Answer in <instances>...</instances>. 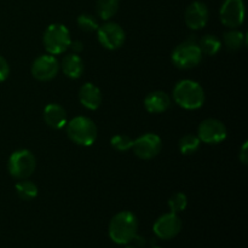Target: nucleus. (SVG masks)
<instances>
[{"instance_id": "obj_14", "label": "nucleus", "mask_w": 248, "mask_h": 248, "mask_svg": "<svg viewBox=\"0 0 248 248\" xmlns=\"http://www.w3.org/2000/svg\"><path fill=\"white\" fill-rule=\"evenodd\" d=\"M79 101L82 107L89 110H97L102 104V92L92 82H85L79 90Z\"/></svg>"}, {"instance_id": "obj_22", "label": "nucleus", "mask_w": 248, "mask_h": 248, "mask_svg": "<svg viewBox=\"0 0 248 248\" xmlns=\"http://www.w3.org/2000/svg\"><path fill=\"white\" fill-rule=\"evenodd\" d=\"M201 140L195 135H184L178 142V149L183 155H193L200 149Z\"/></svg>"}, {"instance_id": "obj_20", "label": "nucleus", "mask_w": 248, "mask_h": 248, "mask_svg": "<svg viewBox=\"0 0 248 248\" xmlns=\"http://www.w3.org/2000/svg\"><path fill=\"white\" fill-rule=\"evenodd\" d=\"M198 45L200 47L202 55L215 56L222 48V41L219 40V38L213 35V34H207V35H203L198 41Z\"/></svg>"}, {"instance_id": "obj_1", "label": "nucleus", "mask_w": 248, "mask_h": 248, "mask_svg": "<svg viewBox=\"0 0 248 248\" xmlns=\"http://www.w3.org/2000/svg\"><path fill=\"white\" fill-rule=\"evenodd\" d=\"M172 98L186 110L200 109L205 103V91L198 81L184 79L177 82L172 91Z\"/></svg>"}, {"instance_id": "obj_27", "label": "nucleus", "mask_w": 248, "mask_h": 248, "mask_svg": "<svg viewBox=\"0 0 248 248\" xmlns=\"http://www.w3.org/2000/svg\"><path fill=\"white\" fill-rule=\"evenodd\" d=\"M69 48L73 51V53H78L79 55L84 50V43L80 40H72L70 41Z\"/></svg>"}, {"instance_id": "obj_3", "label": "nucleus", "mask_w": 248, "mask_h": 248, "mask_svg": "<svg viewBox=\"0 0 248 248\" xmlns=\"http://www.w3.org/2000/svg\"><path fill=\"white\" fill-rule=\"evenodd\" d=\"M68 138L73 143L81 147H90L93 144L98 136L96 124L87 116H75L65 125Z\"/></svg>"}, {"instance_id": "obj_13", "label": "nucleus", "mask_w": 248, "mask_h": 248, "mask_svg": "<svg viewBox=\"0 0 248 248\" xmlns=\"http://www.w3.org/2000/svg\"><path fill=\"white\" fill-rule=\"evenodd\" d=\"M208 18H210V11H208L207 5L202 1L191 2L186 7V14H184L186 27L193 31H200L205 28Z\"/></svg>"}, {"instance_id": "obj_21", "label": "nucleus", "mask_w": 248, "mask_h": 248, "mask_svg": "<svg viewBox=\"0 0 248 248\" xmlns=\"http://www.w3.org/2000/svg\"><path fill=\"white\" fill-rule=\"evenodd\" d=\"M119 10V0H97L96 12L103 21H109Z\"/></svg>"}, {"instance_id": "obj_25", "label": "nucleus", "mask_w": 248, "mask_h": 248, "mask_svg": "<svg viewBox=\"0 0 248 248\" xmlns=\"http://www.w3.org/2000/svg\"><path fill=\"white\" fill-rule=\"evenodd\" d=\"M110 145L116 150V152H127L132 149L133 140L127 135H115L111 137Z\"/></svg>"}, {"instance_id": "obj_2", "label": "nucleus", "mask_w": 248, "mask_h": 248, "mask_svg": "<svg viewBox=\"0 0 248 248\" xmlns=\"http://www.w3.org/2000/svg\"><path fill=\"white\" fill-rule=\"evenodd\" d=\"M138 219L130 211H121L110 219L109 237L118 245H128L137 236Z\"/></svg>"}, {"instance_id": "obj_11", "label": "nucleus", "mask_w": 248, "mask_h": 248, "mask_svg": "<svg viewBox=\"0 0 248 248\" xmlns=\"http://www.w3.org/2000/svg\"><path fill=\"white\" fill-rule=\"evenodd\" d=\"M219 18L229 29L239 28L245 21L244 0H224L219 10Z\"/></svg>"}, {"instance_id": "obj_5", "label": "nucleus", "mask_w": 248, "mask_h": 248, "mask_svg": "<svg viewBox=\"0 0 248 248\" xmlns=\"http://www.w3.org/2000/svg\"><path fill=\"white\" fill-rule=\"evenodd\" d=\"M70 41V31L64 24L52 23L44 31L43 43L50 55L57 56L64 53L69 48Z\"/></svg>"}, {"instance_id": "obj_19", "label": "nucleus", "mask_w": 248, "mask_h": 248, "mask_svg": "<svg viewBox=\"0 0 248 248\" xmlns=\"http://www.w3.org/2000/svg\"><path fill=\"white\" fill-rule=\"evenodd\" d=\"M15 190H16L17 195L21 200L23 201H31L38 196L39 189L34 182L27 179H21L18 183L15 186Z\"/></svg>"}, {"instance_id": "obj_8", "label": "nucleus", "mask_w": 248, "mask_h": 248, "mask_svg": "<svg viewBox=\"0 0 248 248\" xmlns=\"http://www.w3.org/2000/svg\"><path fill=\"white\" fill-rule=\"evenodd\" d=\"M97 38L104 48L115 51L125 44L126 34L120 24L115 22H106L97 29Z\"/></svg>"}, {"instance_id": "obj_10", "label": "nucleus", "mask_w": 248, "mask_h": 248, "mask_svg": "<svg viewBox=\"0 0 248 248\" xmlns=\"http://www.w3.org/2000/svg\"><path fill=\"white\" fill-rule=\"evenodd\" d=\"M60 72V62L53 55L46 53L36 57L31 67V73L34 79L39 81H50L55 79Z\"/></svg>"}, {"instance_id": "obj_29", "label": "nucleus", "mask_w": 248, "mask_h": 248, "mask_svg": "<svg viewBox=\"0 0 248 248\" xmlns=\"http://www.w3.org/2000/svg\"><path fill=\"white\" fill-rule=\"evenodd\" d=\"M125 248H137L136 246H127V247H125Z\"/></svg>"}, {"instance_id": "obj_16", "label": "nucleus", "mask_w": 248, "mask_h": 248, "mask_svg": "<svg viewBox=\"0 0 248 248\" xmlns=\"http://www.w3.org/2000/svg\"><path fill=\"white\" fill-rule=\"evenodd\" d=\"M171 107V98L165 91H153L145 96L144 108L150 114H162Z\"/></svg>"}, {"instance_id": "obj_24", "label": "nucleus", "mask_w": 248, "mask_h": 248, "mask_svg": "<svg viewBox=\"0 0 248 248\" xmlns=\"http://www.w3.org/2000/svg\"><path fill=\"white\" fill-rule=\"evenodd\" d=\"M77 23L79 28L85 33H93L99 28V23L93 15L81 14L77 19Z\"/></svg>"}, {"instance_id": "obj_28", "label": "nucleus", "mask_w": 248, "mask_h": 248, "mask_svg": "<svg viewBox=\"0 0 248 248\" xmlns=\"http://www.w3.org/2000/svg\"><path fill=\"white\" fill-rule=\"evenodd\" d=\"M247 145H248V142H245L244 144H242V147L240 148V153H239V160H240V161H241L244 165H247V161H248Z\"/></svg>"}, {"instance_id": "obj_12", "label": "nucleus", "mask_w": 248, "mask_h": 248, "mask_svg": "<svg viewBox=\"0 0 248 248\" xmlns=\"http://www.w3.org/2000/svg\"><path fill=\"white\" fill-rule=\"evenodd\" d=\"M154 234L161 240L174 239L182 230V220L176 213H165L153 225Z\"/></svg>"}, {"instance_id": "obj_9", "label": "nucleus", "mask_w": 248, "mask_h": 248, "mask_svg": "<svg viewBox=\"0 0 248 248\" xmlns=\"http://www.w3.org/2000/svg\"><path fill=\"white\" fill-rule=\"evenodd\" d=\"M162 140L156 133L148 132L133 140L132 150L142 160H152L161 153Z\"/></svg>"}, {"instance_id": "obj_7", "label": "nucleus", "mask_w": 248, "mask_h": 248, "mask_svg": "<svg viewBox=\"0 0 248 248\" xmlns=\"http://www.w3.org/2000/svg\"><path fill=\"white\" fill-rule=\"evenodd\" d=\"M227 126L218 119H206L198 127L199 140H201V143H206V144H220L227 140Z\"/></svg>"}, {"instance_id": "obj_30", "label": "nucleus", "mask_w": 248, "mask_h": 248, "mask_svg": "<svg viewBox=\"0 0 248 248\" xmlns=\"http://www.w3.org/2000/svg\"><path fill=\"white\" fill-rule=\"evenodd\" d=\"M152 248H161V247H159V246H154V247H152Z\"/></svg>"}, {"instance_id": "obj_17", "label": "nucleus", "mask_w": 248, "mask_h": 248, "mask_svg": "<svg viewBox=\"0 0 248 248\" xmlns=\"http://www.w3.org/2000/svg\"><path fill=\"white\" fill-rule=\"evenodd\" d=\"M60 69H62L65 77H68L69 79H79L85 70L84 61L78 53H68L63 57L60 64Z\"/></svg>"}, {"instance_id": "obj_6", "label": "nucleus", "mask_w": 248, "mask_h": 248, "mask_svg": "<svg viewBox=\"0 0 248 248\" xmlns=\"http://www.w3.org/2000/svg\"><path fill=\"white\" fill-rule=\"evenodd\" d=\"M35 169L36 157L31 150L18 149L10 155L7 170L12 178L17 181L29 178L35 172Z\"/></svg>"}, {"instance_id": "obj_26", "label": "nucleus", "mask_w": 248, "mask_h": 248, "mask_svg": "<svg viewBox=\"0 0 248 248\" xmlns=\"http://www.w3.org/2000/svg\"><path fill=\"white\" fill-rule=\"evenodd\" d=\"M10 75V65L2 56H0V82L5 81Z\"/></svg>"}, {"instance_id": "obj_4", "label": "nucleus", "mask_w": 248, "mask_h": 248, "mask_svg": "<svg viewBox=\"0 0 248 248\" xmlns=\"http://www.w3.org/2000/svg\"><path fill=\"white\" fill-rule=\"evenodd\" d=\"M186 41L181 43L173 48L171 53L172 63L178 69L188 70L199 65L202 61V52L198 45L195 35H190Z\"/></svg>"}, {"instance_id": "obj_15", "label": "nucleus", "mask_w": 248, "mask_h": 248, "mask_svg": "<svg viewBox=\"0 0 248 248\" xmlns=\"http://www.w3.org/2000/svg\"><path fill=\"white\" fill-rule=\"evenodd\" d=\"M44 121L46 125L55 130H61L67 125V111L61 104L50 103L44 108Z\"/></svg>"}, {"instance_id": "obj_23", "label": "nucleus", "mask_w": 248, "mask_h": 248, "mask_svg": "<svg viewBox=\"0 0 248 248\" xmlns=\"http://www.w3.org/2000/svg\"><path fill=\"white\" fill-rule=\"evenodd\" d=\"M167 206L170 208V212L178 215V213L183 212L188 206V198L184 193H176L169 199Z\"/></svg>"}, {"instance_id": "obj_18", "label": "nucleus", "mask_w": 248, "mask_h": 248, "mask_svg": "<svg viewBox=\"0 0 248 248\" xmlns=\"http://www.w3.org/2000/svg\"><path fill=\"white\" fill-rule=\"evenodd\" d=\"M223 44L229 51H239L246 45V35L237 28L230 29L223 35Z\"/></svg>"}]
</instances>
